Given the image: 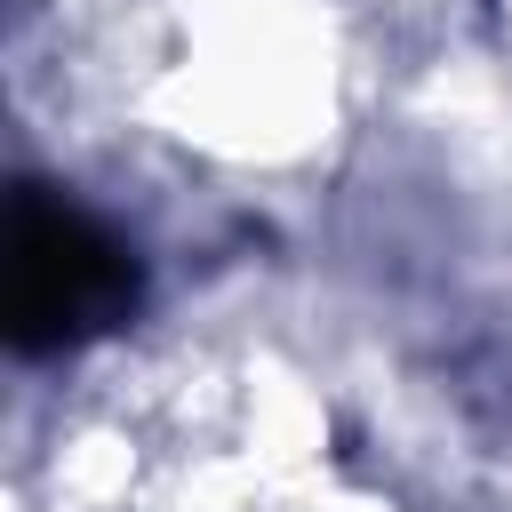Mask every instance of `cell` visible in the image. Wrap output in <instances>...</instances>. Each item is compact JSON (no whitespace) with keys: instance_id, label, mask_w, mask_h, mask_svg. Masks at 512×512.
I'll use <instances>...</instances> for the list:
<instances>
[{"instance_id":"6da1fadb","label":"cell","mask_w":512,"mask_h":512,"mask_svg":"<svg viewBox=\"0 0 512 512\" xmlns=\"http://www.w3.org/2000/svg\"><path fill=\"white\" fill-rule=\"evenodd\" d=\"M144 296V272L128 240H112L88 208H72L48 184H24L8 208V344L16 352H64L104 328H120Z\"/></svg>"}]
</instances>
